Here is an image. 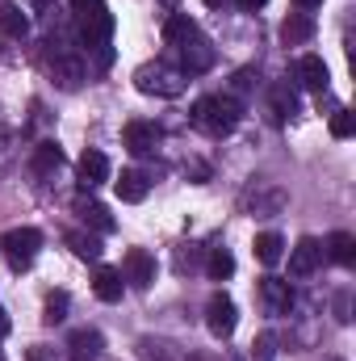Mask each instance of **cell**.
<instances>
[{"label": "cell", "mask_w": 356, "mask_h": 361, "mask_svg": "<svg viewBox=\"0 0 356 361\" xmlns=\"http://www.w3.org/2000/svg\"><path fill=\"white\" fill-rule=\"evenodd\" d=\"M46 324H63L68 319V290H55L51 298H46V315H42Z\"/></svg>", "instance_id": "obj_27"}, {"label": "cell", "mask_w": 356, "mask_h": 361, "mask_svg": "<svg viewBox=\"0 0 356 361\" xmlns=\"http://www.w3.org/2000/svg\"><path fill=\"white\" fill-rule=\"evenodd\" d=\"M272 345H276V341H272V332H260V336H256V345H252V357H256V361H268L272 353H276Z\"/></svg>", "instance_id": "obj_28"}, {"label": "cell", "mask_w": 356, "mask_h": 361, "mask_svg": "<svg viewBox=\"0 0 356 361\" xmlns=\"http://www.w3.org/2000/svg\"><path fill=\"white\" fill-rule=\"evenodd\" d=\"M177 51H180V59H184V68H180L184 76H197V72H210L214 68V47H210V38L201 30H193Z\"/></svg>", "instance_id": "obj_5"}, {"label": "cell", "mask_w": 356, "mask_h": 361, "mask_svg": "<svg viewBox=\"0 0 356 361\" xmlns=\"http://www.w3.org/2000/svg\"><path fill=\"white\" fill-rule=\"evenodd\" d=\"M101 349H105V336L96 328H76L68 336V357L72 361H101Z\"/></svg>", "instance_id": "obj_10"}, {"label": "cell", "mask_w": 356, "mask_h": 361, "mask_svg": "<svg viewBox=\"0 0 356 361\" xmlns=\"http://www.w3.org/2000/svg\"><path fill=\"white\" fill-rule=\"evenodd\" d=\"M59 164H63V147H59L55 139H46V143H38V147H34V173H38V177L55 173Z\"/></svg>", "instance_id": "obj_21"}, {"label": "cell", "mask_w": 356, "mask_h": 361, "mask_svg": "<svg viewBox=\"0 0 356 361\" xmlns=\"http://www.w3.org/2000/svg\"><path fill=\"white\" fill-rule=\"evenodd\" d=\"M281 257H285V240L276 231H260L256 235V261L272 269V265H281Z\"/></svg>", "instance_id": "obj_20"}, {"label": "cell", "mask_w": 356, "mask_h": 361, "mask_svg": "<svg viewBox=\"0 0 356 361\" xmlns=\"http://www.w3.org/2000/svg\"><path fill=\"white\" fill-rule=\"evenodd\" d=\"M113 189H117L122 202H143L147 189H151V180H147V173H139V169H122V177L113 180Z\"/></svg>", "instance_id": "obj_17"}, {"label": "cell", "mask_w": 356, "mask_h": 361, "mask_svg": "<svg viewBox=\"0 0 356 361\" xmlns=\"http://www.w3.org/2000/svg\"><path fill=\"white\" fill-rule=\"evenodd\" d=\"M323 257H331L336 265H356V240L348 231H336V235L323 244Z\"/></svg>", "instance_id": "obj_19"}, {"label": "cell", "mask_w": 356, "mask_h": 361, "mask_svg": "<svg viewBox=\"0 0 356 361\" xmlns=\"http://www.w3.org/2000/svg\"><path fill=\"white\" fill-rule=\"evenodd\" d=\"M38 248H42V231H34V227H17V231H8L0 240V252L8 261V269H17V273H25L34 265Z\"/></svg>", "instance_id": "obj_3"}, {"label": "cell", "mask_w": 356, "mask_h": 361, "mask_svg": "<svg viewBox=\"0 0 356 361\" xmlns=\"http://www.w3.org/2000/svg\"><path fill=\"white\" fill-rule=\"evenodd\" d=\"M352 135H356V114L340 105V109L331 114V139H352Z\"/></svg>", "instance_id": "obj_26"}, {"label": "cell", "mask_w": 356, "mask_h": 361, "mask_svg": "<svg viewBox=\"0 0 356 361\" xmlns=\"http://www.w3.org/2000/svg\"><path fill=\"white\" fill-rule=\"evenodd\" d=\"M92 294H96L101 302H122V294H126L122 273L109 269V265H96V273H92Z\"/></svg>", "instance_id": "obj_13"}, {"label": "cell", "mask_w": 356, "mask_h": 361, "mask_svg": "<svg viewBox=\"0 0 356 361\" xmlns=\"http://www.w3.org/2000/svg\"><path fill=\"white\" fill-rule=\"evenodd\" d=\"M235 324H239V315H235V302H231L227 294H214V298L205 302V328H210L218 341H227V336L235 332Z\"/></svg>", "instance_id": "obj_6"}, {"label": "cell", "mask_w": 356, "mask_h": 361, "mask_svg": "<svg viewBox=\"0 0 356 361\" xmlns=\"http://www.w3.org/2000/svg\"><path fill=\"white\" fill-rule=\"evenodd\" d=\"M76 214L84 219V227L101 231V235H109V231L117 227L113 214H109V206H101V202H92V197H76Z\"/></svg>", "instance_id": "obj_15"}, {"label": "cell", "mask_w": 356, "mask_h": 361, "mask_svg": "<svg viewBox=\"0 0 356 361\" xmlns=\"http://www.w3.org/2000/svg\"><path fill=\"white\" fill-rule=\"evenodd\" d=\"M268 105H272L276 122H285V118H293V114H298V92L281 80V85H272V89H268Z\"/></svg>", "instance_id": "obj_18"}, {"label": "cell", "mask_w": 356, "mask_h": 361, "mask_svg": "<svg viewBox=\"0 0 356 361\" xmlns=\"http://www.w3.org/2000/svg\"><path fill=\"white\" fill-rule=\"evenodd\" d=\"M68 4H72V8L80 13V8H89V4H96V0H68Z\"/></svg>", "instance_id": "obj_34"}, {"label": "cell", "mask_w": 356, "mask_h": 361, "mask_svg": "<svg viewBox=\"0 0 356 361\" xmlns=\"http://www.w3.org/2000/svg\"><path fill=\"white\" fill-rule=\"evenodd\" d=\"M189 85V76L180 72V68H168L164 59H155V63H143L139 72H134V89L147 92V97H164V101H172L180 97Z\"/></svg>", "instance_id": "obj_2"}, {"label": "cell", "mask_w": 356, "mask_h": 361, "mask_svg": "<svg viewBox=\"0 0 356 361\" xmlns=\"http://www.w3.org/2000/svg\"><path fill=\"white\" fill-rule=\"evenodd\" d=\"M314 38V17L310 13H289L285 21H281V42L285 47H302V42H310Z\"/></svg>", "instance_id": "obj_14"}, {"label": "cell", "mask_w": 356, "mask_h": 361, "mask_svg": "<svg viewBox=\"0 0 356 361\" xmlns=\"http://www.w3.org/2000/svg\"><path fill=\"white\" fill-rule=\"evenodd\" d=\"M109 34H113V17H109V8L96 0L89 8H80V38H84V47H101V55H109Z\"/></svg>", "instance_id": "obj_4"}, {"label": "cell", "mask_w": 356, "mask_h": 361, "mask_svg": "<svg viewBox=\"0 0 356 361\" xmlns=\"http://www.w3.org/2000/svg\"><path fill=\"white\" fill-rule=\"evenodd\" d=\"M268 0H239V8H243V13H256V8H265Z\"/></svg>", "instance_id": "obj_32"}, {"label": "cell", "mask_w": 356, "mask_h": 361, "mask_svg": "<svg viewBox=\"0 0 356 361\" xmlns=\"http://www.w3.org/2000/svg\"><path fill=\"white\" fill-rule=\"evenodd\" d=\"M8 328H13V319H8V311H4V307H0V341H4V336H8Z\"/></svg>", "instance_id": "obj_31"}, {"label": "cell", "mask_w": 356, "mask_h": 361, "mask_svg": "<svg viewBox=\"0 0 356 361\" xmlns=\"http://www.w3.org/2000/svg\"><path fill=\"white\" fill-rule=\"evenodd\" d=\"M260 298H265L268 315H289V307H293V290L281 277H260Z\"/></svg>", "instance_id": "obj_11"}, {"label": "cell", "mask_w": 356, "mask_h": 361, "mask_svg": "<svg viewBox=\"0 0 356 361\" xmlns=\"http://www.w3.org/2000/svg\"><path fill=\"white\" fill-rule=\"evenodd\" d=\"M113 177V164H109V156H105V152H84V156H80V180H84V185H105V180Z\"/></svg>", "instance_id": "obj_16"}, {"label": "cell", "mask_w": 356, "mask_h": 361, "mask_svg": "<svg viewBox=\"0 0 356 361\" xmlns=\"http://www.w3.org/2000/svg\"><path fill=\"white\" fill-rule=\"evenodd\" d=\"M122 281H130V286H139V290H147L151 281H155V257L147 252V248H130L126 252V261H122Z\"/></svg>", "instance_id": "obj_7"}, {"label": "cell", "mask_w": 356, "mask_h": 361, "mask_svg": "<svg viewBox=\"0 0 356 361\" xmlns=\"http://www.w3.org/2000/svg\"><path fill=\"white\" fill-rule=\"evenodd\" d=\"M63 240H68V248H72L80 261H101V252H105V248H101V240L89 235V231H68Z\"/></svg>", "instance_id": "obj_22"}, {"label": "cell", "mask_w": 356, "mask_h": 361, "mask_svg": "<svg viewBox=\"0 0 356 361\" xmlns=\"http://www.w3.org/2000/svg\"><path fill=\"white\" fill-rule=\"evenodd\" d=\"M205 273H210L214 281H227V277L235 273V257H231V248H210V257H205Z\"/></svg>", "instance_id": "obj_24"}, {"label": "cell", "mask_w": 356, "mask_h": 361, "mask_svg": "<svg viewBox=\"0 0 356 361\" xmlns=\"http://www.w3.org/2000/svg\"><path fill=\"white\" fill-rule=\"evenodd\" d=\"M298 85H302V89H314V92H327L331 72H327L323 55H302V59H298Z\"/></svg>", "instance_id": "obj_12"}, {"label": "cell", "mask_w": 356, "mask_h": 361, "mask_svg": "<svg viewBox=\"0 0 356 361\" xmlns=\"http://www.w3.org/2000/svg\"><path fill=\"white\" fill-rule=\"evenodd\" d=\"M30 4V13H38V17H46L51 8H55V0H25Z\"/></svg>", "instance_id": "obj_30"}, {"label": "cell", "mask_w": 356, "mask_h": 361, "mask_svg": "<svg viewBox=\"0 0 356 361\" xmlns=\"http://www.w3.org/2000/svg\"><path fill=\"white\" fill-rule=\"evenodd\" d=\"M193 30H197V21H193L189 13H177V17H168V21H164V42H168V47H180Z\"/></svg>", "instance_id": "obj_25"}, {"label": "cell", "mask_w": 356, "mask_h": 361, "mask_svg": "<svg viewBox=\"0 0 356 361\" xmlns=\"http://www.w3.org/2000/svg\"><path fill=\"white\" fill-rule=\"evenodd\" d=\"M252 85H256V72H252V68H243V72H235V92H248Z\"/></svg>", "instance_id": "obj_29"}, {"label": "cell", "mask_w": 356, "mask_h": 361, "mask_svg": "<svg viewBox=\"0 0 356 361\" xmlns=\"http://www.w3.org/2000/svg\"><path fill=\"white\" fill-rule=\"evenodd\" d=\"M319 265H323V244H319L314 235H302V240L293 244V252H289V273H293V277H310Z\"/></svg>", "instance_id": "obj_8"}, {"label": "cell", "mask_w": 356, "mask_h": 361, "mask_svg": "<svg viewBox=\"0 0 356 361\" xmlns=\"http://www.w3.org/2000/svg\"><path fill=\"white\" fill-rule=\"evenodd\" d=\"M293 4H298V8H302V13H310V8H319V4H323V0H293Z\"/></svg>", "instance_id": "obj_33"}, {"label": "cell", "mask_w": 356, "mask_h": 361, "mask_svg": "<svg viewBox=\"0 0 356 361\" xmlns=\"http://www.w3.org/2000/svg\"><path fill=\"white\" fill-rule=\"evenodd\" d=\"M201 4H210V8H222V4H227V0H201Z\"/></svg>", "instance_id": "obj_35"}, {"label": "cell", "mask_w": 356, "mask_h": 361, "mask_svg": "<svg viewBox=\"0 0 356 361\" xmlns=\"http://www.w3.org/2000/svg\"><path fill=\"white\" fill-rule=\"evenodd\" d=\"M0 30H4L8 38H25V34H30V17H25L17 4H4V8H0Z\"/></svg>", "instance_id": "obj_23"}, {"label": "cell", "mask_w": 356, "mask_h": 361, "mask_svg": "<svg viewBox=\"0 0 356 361\" xmlns=\"http://www.w3.org/2000/svg\"><path fill=\"white\" fill-rule=\"evenodd\" d=\"M160 139H164V130H160L155 122H130V126L122 130V143H126V152H134V156L155 152V147H160Z\"/></svg>", "instance_id": "obj_9"}, {"label": "cell", "mask_w": 356, "mask_h": 361, "mask_svg": "<svg viewBox=\"0 0 356 361\" xmlns=\"http://www.w3.org/2000/svg\"><path fill=\"white\" fill-rule=\"evenodd\" d=\"M243 122V101L235 92H214L193 101V126H201L205 135H231Z\"/></svg>", "instance_id": "obj_1"}]
</instances>
